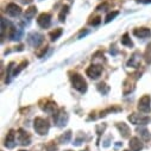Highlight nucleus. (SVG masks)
<instances>
[{"instance_id": "obj_37", "label": "nucleus", "mask_w": 151, "mask_h": 151, "mask_svg": "<svg viewBox=\"0 0 151 151\" xmlns=\"http://www.w3.org/2000/svg\"><path fill=\"white\" fill-rule=\"evenodd\" d=\"M24 3H30V1H32V0H23Z\"/></svg>"}, {"instance_id": "obj_30", "label": "nucleus", "mask_w": 151, "mask_h": 151, "mask_svg": "<svg viewBox=\"0 0 151 151\" xmlns=\"http://www.w3.org/2000/svg\"><path fill=\"white\" fill-rule=\"evenodd\" d=\"M68 10H69L68 6H63V7H62V11H61V13H60V16H58L60 22H64V18H65V14L68 13Z\"/></svg>"}, {"instance_id": "obj_12", "label": "nucleus", "mask_w": 151, "mask_h": 151, "mask_svg": "<svg viewBox=\"0 0 151 151\" xmlns=\"http://www.w3.org/2000/svg\"><path fill=\"white\" fill-rule=\"evenodd\" d=\"M41 108H42L44 112L49 113V114H55V113L58 111L56 104H55L54 101H50V100H47L44 105H41Z\"/></svg>"}, {"instance_id": "obj_35", "label": "nucleus", "mask_w": 151, "mask_h": 151, "mask_svg": "<svg viewBox=\"0 0 151 151\" xmlns=\"http://www.w3.org/2000/svg\"><path fill=\"white\" fill-rule=\"evenodd\" d=\"M139 4H151V0H136Z\"/></svg>"}, {"instance_id": "obj_24", "label": "nucleus", "mask_w": 151, "mask_h": 151, "mask_svg": "<svg viewBox=\"0 0 151 151\" xmlns=\"http://www.w3.org/2000/svg\"><path fill=\"white\" fill-rule=\"evenodd\" d=\"M70 139H71V131H67L65 133H63V134L58 138L60 143H62V144H67V143H69Z\"/></svg>"}, {"instance_id": "obj_20", "label": "nucleus", "mask_w": 151, "mask_h": 151, "mask_svg": "<svg viewBox=\"0 0 151 151\" xmlns=\"http://www.w3.org/2000/svg\"><path fill=\"white\" fill-rule=\"evenodd\" d=\"M120 42H122V44L125 45V47H129V48H132V47H133V43H132V41H131V38H130L129 33H125V35L122 37Z\"/></svg>"}, {"instance_id": "obj_31", "label": "nucleus", "mask_w": 151, "mask_h": 151, "mask_svg": "<svg viewBox=\"0 0 151 151\" xmlns=\"http://www.w3.org/2000/svg\"><path fill=\"white\" fill-rule=\"evenodd\" d=\"M7 25H11L9 22L6 23V19H1V37H3V38H4V33H5V30L7 29Z\"/></svg>"}, {"instance_id": "obj_39", "label": "nucleus", "mask_w": 151, "mask_h": 151, "mask_svg": "<svg viewBox=\"0 0 151 151\" xmlns=\"http://www.w3.org/2000/svg\"><path fill=\"white\" fill-rule=\"evenodd\" d=\"M19 151H25V150H19Z\"/></svg>"}, {"instance_id": "obj_4", "label": "nucleus", "mask_w": 151, "mask_h": 151, "mask_svg": "<svg viewBox=\"0 0 151 151\" xmlns=\"http://www.w3.org/2000/svg\"><path fill=\"white\" fill-rule=\"evenodd\" d=\"M43 35H41V33H38V32H31L29 36H27V43L31 45V47H33V48H38L41 44H42V42H43Z\"/></svg>"}, {"instance_id": "obj_22", "label": "nucleus", "mask_w": 151, "mask_h": 151, "mask_svg": "<svg viewBox=\"0 0 151 151\" xmlns=\"http://www.w3.org/2000/svg\"><path fill=\"white\" fill-rule=\"evenodd\" d=\"M96 88H98L99 93H101L102 95H106V94L109 92V87H108L105 82H100V83H98V85H96Z\"/></svg>"}, {"instance_id": "obj_33", "label": "nucleus", "mask_w": 151, "mask_h": 151, "mask_svg": "<svg viewBox=\"0 0 151 151\" xmlns=\"http://www.w3.org/2000/svg\"><path fill=\"white\" fill-rule=\"evenodd\" d=\"M47 149H48V151H55V150H56L55 143H54V142H50V144L47 146Z\"/></svg>"}, {"instance_id": "obj_40", "label": "nucleus", "mask_w": 151, "mask_h": 151, "mask_svg": "<svg viewBox=\"0 0 151 151\" xmlns=\"http://www.w3.org/2000/svg\"><path fill=\"white\" fill-rule=\"evenodd\" d=\"M124 151H129V150H124Z\"/></svg>"}, {"instance_id": "obj_5", "label": "nucleus", "mask_w": 151, "mask_h": 151, "mask_svg": "<svg viewBox=\"0 0 151 151\" xmlns=\"http://www.w3.org/2000/svg\"><path fill=\"white\" fill-rule=\"evenodd\" d=\"M129 120L134 125H146L150 122V118L138 113H132L131 116H129Z\"/></svg>"}, {"instance_id": "obj_6", "label": "nucleus", "mask_w": 151, "mask_h": 151, "mask_svg": "<svg viewBox=\"0 0 151 151\" xmlns=\"http://www.w3.org/2000/svg\"><path fill=\"white\" fill-rule=\"evenodd\" d=\"M150 104H151V98H150V95H144V96L140 98L139 101H138V109H139L140 112H143V113H149V112L151 111Z\"/></svg>"}, {"instance_id": "obj_17", "label": "nucleus", "mask_w": 151, "mask_h": 151, "mask_svg": "<svg viewBox=\"0 0 151 151\" xmlns=\"http://www.w3.org/2000/svg\"><path fill=\"white\" fill-rule=\"evenodd\" d=\"M116 126H117V129L119 130L120 134H122L124 138H129V137H130L131 131H130V127L127 126V124H125V123H118Z\"/></svg>"}, {"instance_id": "obj_16", "label": "nucleus", "mask_w": 151, "mask_h": 151, "mask_svg": "<svg viewBox=\"0 0 151 151\" xmlns=\"http://www.w3.org/2000/svg\"><path fill=\"white\" fill-rule=\"evenodd\" d=\"M129 145H130L131 151H140V150L143 149V143H142L137 137H132V138L130 139Z\"/></svg>"}, {"instance_id": "obj_28", "label": "nucleus", "mask_w": 151, "mask_h": 151, "mask_svg": "<svg viewBox=\"0 0 151 151\" xmlns=\"http://www.w3.org/2000/svg\"><path fill=\"white\" fill-rule=\"evenodd\" d=\"M119 111H122L119 107H109V108H107V109H105V111H101L100 117H105V116L108 114V113H112V112H119Z\"/></svg>"}, {"instance_id": "obj_21", "label": "nucleus", "mask_w": 151, "mask_h": 151, "mask_svg": "<svg viewBox=\"0 0 151 151\" xmlns=\"http://www.w3.org/2000/svg\"><path fill=\"white\" fill-rule=\"evenodd\" d=\"M37 13V7L36 6H31L26 10L25 12V19H32Z\"/></svg>"}, {"instance_id": "obj_25", "label": "nucleus", "mask_w": 151, "mask_h": 151, "mask_svg": "<svg viewBox=\"0 0 151 151\" xmlns=\"http://www.w3.org/2000/svg\"><path fill=\"white\" fill-rule=\"evenodd\" d=\"M137 132L140 134V137L144 139V140H149V138H150V133H149V131L145 129V127H138L137 129Z\"/></svg>"}, {"instance_id": "obj_8", "label": "nucleus", "mask_w": 151, "mask_h": 151, "mask_svg": "<svg viewBox=\"0 0 151 151\" xmlns=\"http://www.w3.org/2000/svg\"><path fill=\"white\" fill-rule=\"evenodd\" d=\"M132 76H133V75H132ZM132 76L127 78V79L124 81V85H123V93H124V95H127V94H130V93L133 91L136 80L139 78V75H138V76H136L134 79H133Z\"/></svg>"}, {"instance_id": "obj_10", "label": "nucleus", "mask_w": 151, "mask_h": 151, "mask_svg": "<svg viewBox=\"0 0 151 151\" xmlns=\"http://www.w3.org/2000/svg\"><path fill=\"white\" fill-rule=\"evenodd\" d=\"M37 23H38V25L43 29H47L49 27V25L51 24V14L49 13H42L40 14L38 19H37Z\"/></svg>"}, {"instance_id": "obj_38", "label": "nucleus", "mask_w": 151, "mask_h": 151, "mask_svg": "<svg viewBox=\"0 0 151 151\" xmlns=\"http://www.w3.org/2000/svg\"><path fill=\"white\" fill-rule=\"evenodd\" d=\"M65 151H71V150H65Z\"/></svg>"}, {"instance_id": "obj_36", "label": "nucleus", "mask_w": 151, "mask_h": 151, "mask_svg": "<svg viewBox=\"0 0 151 151\" xmlns=\"http://www.w3.org/2000/svg\"><path fill=\"white\" fill-rule=\"evenodd\" d=\"M87 33H88V31H85V32L82 31V32L79 35V38H82V36H85V35H87Z\"/></svg>"}, {"instance_id": "obj_29", "label": "nucleus", "mask_w": 151, "mask_h": 151, "mask_svg": "<svg viewBox=\"0 0 151 151\" xmlns=\"http://www.w3.org/2000/svg\"><path fill=\"white\" fill-rule=\"evenodd\" d=\"M118 14H119V11H113V12L108 13L107 17H106V19H105V23H109V22H112V20L114 19Z\"/></svg>"}, {"instance_id": "obj_3", "label": "nucleus", "mask_w": 151, "mask_h": 151, "mask_svg": "<svg viewBox=\"0 0 151 151\" xmlns=\"http://www.w3.org/2000/svg\"><path fill=\"white\" fill-rule=\"evenodd\" d=\"M68 114H67V112L63 109V108H60L55 114H54V122H55V124L57 125V126H60V127H62V126H64V125H67V123H68Z\"/></svg>"}, {"instance_id": "obj_7", "label": "nucleus", "mask_w": 151, "mask_h": 151, "mask_svg": "<svg viewBox=\"0 0 151 151\" xmlns=\"http://www.w3.org/2000/svg\"><path fill=\"white\" fill-rule=\"evenodd\" d=\"M101 73H102V65H100V64H92V65L88 67L87 70H86L87 76H89V78L93 79V80L98 79L100 75H101Z\"/></svg>"}, {"instance_id": "obj_23", "label": "nucleus", "mask_w": 151, "mask_h": 151, "mask_svg": "<svg viewBox=\"0 0 151 151\" xmlns=\"http://www.w3.org/2000/svg\"><path fill=\"white\" fill-rule=\"evenodd\" d=\"M62 33H63V30L62 29H55V31H51L50 32V40L52 42L56 41V40H58L60 37L62 36Z\"/></svg>"}, {"instance_id": "obj_41", "label": "nucleus", "mask_w": 151, "mask_h": 151, "mask_svg": "<svg viewBox=\"0 0 151 151\" xmlns=\"http://www.w3.org/2000/svg\"><path fill=\"white\" fill-rule=\"evenodd\" d=\"M69 1H71V0H69Z\"/></svg>"}, {"instance_id": "obj_1", "label": "nucleus", "mask_w": 151, "mask_h": 151, "mask_svg": "<svg viewBox=\"0 0 151 151\" xmlns=\"http://www.w3.org/2000/svg\"><path fill=\"white\" fill-rule=\"evenodd\" d=\"M33 129L35 131L41 134V136H45L48 132H49V129H50V124L47 119L44 118H36L33 120Z\"/></svg>"}, {"instance_id": "obj_19", "label": "nucleus", "mask_w": 151, "mask_h": 151, "mask_svg": "<svg viewBox=\"0 0 151 151\" xmlns=\"http://www.w3.org/2000/svg\"><path fill=\"white\" fill-rule=\"evenodd\" d=\"M14 65V62H11L9 65H7V70H6V80H5V82L6 83H10L11 82V78L13 76V73H12V70H13V67Z\"/></svg>"}, {"instance_id": "obj_14", "label": "nucleus", "mask_w": 151, "mask_h": 151, "mask_svg": "<svg viewBox=\"0 0 151 151\" xmlns=\"http://www.w3.org/2000/svg\"><path fill=\"white\" fill-rule=\"evenodd\" d=\"M133 35L138 38H147V37H151V31L147 27H139L133 30Z\"/></svg>"}, {"instance_id": "obj_27", "label": "nucleus", "mask_w": 151, "mask_h": 151, "mask_svg": "<svg viewBox=\"0 0 151 151\" xmlns=\"http://www.w3.org/2000/svg\"><path fill=\"white\" fill-rule=\"evenodd\" d=\"M27 64H29V62H27V61H23V62H22V63H20V64H19V65L13 70V76H17V75H18L23 69H25V67H26Z\"/></svg>"}, {"instance_id": "obj_13", "label": "nucleus", "mask_w": 151, "mask_h": 151, "mask_svg": "<svg viewBox=\"0 0 151 151\" xmlns=\"http://www.w3.org/2000/svg\"><path fill=\"white\" fill-rule=\"evenodd\" d=\"M23 36V30L22 29H17L14 26H11L10 27V31H9V38L11 41H19Z\"/></svg>"}, {"instance_id": "obj_26", "label": "nucleus", "mask_w": 151, "mask_h": 151, "mask_svg": "<svg viewBox=\"0 0 151 151\" xmlns=\"http://www.w3.org/2000/svg\"><path fill=\"white\" fill-rule=\"evenodd\" d=\"M144 60L146 61V63H151V43L147 44L145 52H144Z\"/></svg>"}, {"instance_id": "obj_9", "label": "nucleus", "mask_w": 151, "mask_h": 151, "mask_svg": "<svg viewBox=\"0 0 151 151\" xmlns=\"http://www.w3.org/2000/svg\"><path fill=\"white\" fill-rule=\"evenodd\" d=\"M17 140H18V143H19L20 145H29V144L31 143V137H30V134H29L25 130L19 129V130H18Z\"/></svg>"}, {"instance_id": "obj_18", "label": "nucleus", "mask_w": 151, "mask_h": 151, "mask_svg": "<svg viewBox=\"0 0 151 151\" xmlns=\"http://www.w3.org/2000/svg\"><path fill=\"white\" fill-rule=\"evenodd\" d=\"M140 64V55L138 52H134L131 58L127 61V67H132V68H138Z\"/></svg>"}, {"instance_id": "obj_32", "label": "nucleus", "mask_w": 151, "mask_h": 151, "mask_svg": "<svg viewBox=\"0 0 151 151\" xmlns=\"http://www.w3.org/2000/svg\"><path fill=\"white\" fill-rule=\"evenodd\" d=\"M100 23H101V18H100V17H95L93 20H89V24L93 25V26H96V25H99Z\"/></svg>"}, {"instance_id": "obj_11", "label": "nucleus", "mask_w": 151, "mask_h": 151, "mask_svg": "<svg viewBox=\"0 0 151 151\" xmlns=\"http://www.w3.org/2000/svg\"><path fill=\"white\" fill-rule=\"evenodd\" d=\"M6 12H7V14L11 16V17H18V16H20V13H22V9H20V6H18L17 4L10 3V4L6 6Z\"/></svg>"}, {"instance_id": "obj_2", "label": "nucleus", "mask_w": 151, "mask_h": 151, "mask_svg": "<svg viewBox=\"0 0 151 151\" xmlns=\"http://www.w3.org/2000/svg\"><path fill=\"white\" fill-rule=\"evenodd\" d=\"M70 81H71V85L73 87L79 91L80 93H86L87 92V82L86 80L81 76L80 74H74L70 76Z\"/></svg>"}, {"instance_id": "obj_15", "label": "nucleus", "mask_w": 151, "mask_h": 151, "mask_svg": "<svg viewBox=\"0 0 151 151\" xmlns=\"http://www.w3.org/2000/svg\"><path fill=\"white\" fill-rule=\"evenodd\" d=\"M5 146L7 149H13L16 146V133L13 130H11L7 136H6V139H5Z\"/></svg>"}, {"instance_id": "obj_34", "label": "nucleus", "mask_w": 151, "mask_h": 151, "mask_svg": "<svg viewBox=\"0 0 151 151\" xmlns=\"http://www.w3.org/2000/svg\"><path fill=\"white\" fill-rule=\"evenodd\" d=\"M106 9H107V4H102V5H100V6L96 7L98 11H105Z\"/></svg>"}]
</instances>
